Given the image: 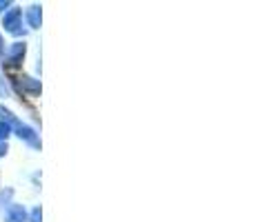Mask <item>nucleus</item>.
I'll use <instances>...</instances> for the list:
<instances>
[{
	"label": "nucleus",
	"mask_w": 254,
	"mask_h": 222,
	"mask_svg": "<svg viewBox=\"0 0 254 222\" xmlns=\"http://www.w3.org/2000/svg\"><path fill=\"white\" fill-rule=\"evenodd\" d=\"M11 7H13V2H9V0H0V13H7Z\"/></svg>",
	"instance_id": "12"
},
{
	"label": "nucleus",
	"mask_w": 254,
	"mask_h": 222,
	"mask_svg": "<svg viewBox=\"0 0 254 222\" xmlns=\"http://www.w3.org/2000/svg\"><path fill=\"white\" fill-rule=\"evenodd\" d=\"M13 131H16V135L22 140V142H27L29 147H34V149H40V140H38V133H36L34 127L25 125V122H18V127Z\"/></svg>",
	"instance_id": "3"
},
{
	"label": "nucleus",
	"mask_w": 254,
	"mask_h": 222,
	"mask_svg": "<svg viewBox=\"0 0 254 222\" xmlns=\"http://www.w3.org/2000/svg\"><path fill=\"white\" fill-rule=\"evenodd\" d=\"M0 120H2V122H7V125L11 127V129H16V127H18V122H20L16 116H13V111H9L4 105H0Z\"/></svg>",
	"instance_id": "7"
},
{
	"label": "nucleus",
	"mask_w": 254,
	"mask_h": 222,
	"mask_svg": "<svg viewBox=\"0 0 254 222\" xmlns=\"http://www.w3.org/2000/svg\"><path fill=\"white\" fill-rule=\"evenodd\" d=\"M22 18H25L29 29H40V25H43V7H40V4H31Z\"/></svg>",
	"instance_id": "4"
},
{
	"label": "nucleus",
	"mask_w": 254,
	"mask_h": 222,
	"mask_svg": "<svg viewBox=\"0 0 254 222\" xmlns=\"http://www.w3.org/2000/svg\"><path fill=\"white\" fill-rule=\"evenodd\" d=\"M11 133H13V129H11V127H9L7 122H2V120H0V142H7V140H9V135H11Z\"/></svg>",
	"instance_id": "8"
},
{
	"label": "nucleus",
	"mask_w": 254,
	"mask_h": 222,
	"mask_svg": "<svg viewBox=\"0 0 254 222\" xmlns=\"http://www.w3.org/2000/svg\"><path fill=\"white\" fill-rule=\"evenodd\" d=\"M27 216H29V211L25 207L11 202L7 207V211H4V222H27Z\"/></svg>",
	"instance_id": "5"
},
{
	"label": "nucleus",
	"mask_w": 254,
	"mask_h": 222,
	"mask_svg": "<svg viewBox=\"0 0 254 222\" xmlns=\"http://www.w3.org/2000/svg\"><path fill=\"white\" fill-rule=\"evenodd\" d=\"M7 151H9V144L7 142H0V158L7 156Z\"/></svg>",
	"instance_id": "13"
},
{
	"label": "nucleus",
	"mask_w": 254,
	"mask_h": 222,
	"mask_svg": "<svg viewBox=\"0 0 254 222\" xmlns=\"http://www.w3.org/2000/svg\"><path fill=\"white\" fill-rule=\"evenodd\" d=\"M11 96V89H9V85L2 80V76H0V98H9Z\"/></svg>",
	"instance_id": "11"
},
{
	"label": "nucleus",
	"mask_w": 254,
	"mask_h": 222,
	"mask_svg": "<svg viewBox=\"0 0 254 222\" xmlns=\"http://www.w3.org/2000/svg\"><path fill=\"white\" fill-rule=\"evenodd\" d=\"M4 56V40H2V34H0V60H2Z\"/></svg>",
	"instance_id": "14"
},
{
	"label": "nucleus",
	"mask_w": 254,
	"mask_h": 222,
	"mask_svg": "<svg viewBox=\"0 0 254 222\" xmlns=\"http://www.w3.org/2000/svg\"><path fill=\"white\" fill-rule=\"evenodd\" d=\"M18 85H20L22 91H27L29 96H38V93H40V80L38 78H31V76H20Z\"/></svg>",
	"instance_id": "6"
},
{
	"label": "nucleus",
	"mask_w": 254,
	"mask_h": 222,
	"mask_svg": "<svg viewBox=\"0 0 254 222\" xmlns=\"http://www.w3.org/2000/svg\"><path fill=\"white\" fill-rule=\"evenodd\" d=\"M11 196H13V189H7V191L2 189V191H0V207H9V205H11V202H9V198H11Z\"/></svg>",
	"instance_id": "10"
},
{
	"label": "nucleus",
	"mask_w": 254,
	"mask_h": 222,
	"mask_svg": "<svg viewBox=\"0 0 254 222\" xmlns=\"http://www.w3.org/2000/svg\"><path fill=\"white\" fill-rule=\"evenodd\" d=\"M27 222H43V209L34 207V209L29 211V216H27Z\"/></svg>",
	"instance_id": "9"
},
{
	"label": "nucleus",
	"mask_w": 254,
	"mask_h": 222,
	"mask_svg": "<svg viewBox=\"0 0 254 222\" xmlns=\"http://www.w3.org/2000/svg\"><path fill=\"white\" fill-rule=\"evenodd\" d=\"M27 56V43L25 40H16V43H11L7 49H4V56H2V67L4 69H18V67L22 65V60H25Z\"/></svg>",
	"instance_id": "2"
},
{
	"label": "nucleus",
	"mask_w": 254,
	"mask_h": 222,
	"mask_svg": "<svg viewBox=\"0 0 254 222\" xmlns=\"http://www.w3.org/2000/svg\"><path fill=\"white\" fill-rule=\"evenodd\" d=\"M22 22H25L22 20V9L16 7V4H13L7 13H2V27L9 36H13V38H20V36L25 38L27 29L22 27Z\"/></svg>",
	"instance_id": "1"
}]
</instances>
